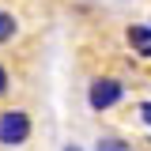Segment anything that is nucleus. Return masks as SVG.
I'll return each instance as SVG.
<instances>
[{"mask_svg": "<svg viewBox=\"0 0 151 151\" xmlns=\"http://www.w3.org/2000/svg\"><path fill=\"white\" fill-rule=\"evenodd\" d=\"M30 113L27 110H4L0 113V147H23L30 140Z\"/></svg>", "mask_w": 151, "mask_h": 151, "instance_id": "nucleus-1", "label": "nucleus"}, {"mask_svg": "<svg viewBox=\"0 0 151 151\" xmlns=\"http://www.w3.org/2000/svg\"><path fill=\"white\" fill-rule=\"evenodd\" d=\"M121 98H125V83H121L117 76H98L91 83V91H87V106H91L94 113H106V110H113Z\"/></svg>", "mask_w": 151, "mask_h": 151, "instance_id": "nucleus-2", "label": "nucleus"}, {"mask_svg": "<svg viewBox=\"0 0 151 151\" xmlns=\"http://www.w3.org/2000/svg\"><path fill=\"white\" fill-rule=\"evenodd\" d=\"M125 38H129L132 53H140V57H147V60H151V27H147V23H132Z\"/></svg>", "mask_w": 151, "mask_h": 151, "instance_id": "nucleus-3", "label": "nucleus"}, {"mask_svg": "<svg viewBox=\"0 0 151 151\" xmlns=\"http://www.w3.org/2000/svg\"><path fill=\"white\" fill-rule=\"evenodd\" d=\"M19 34V19L8 12V8H0V45H12Z\"/></svg>", "mask_w": 151, "mask_h": 151, "instance_id": "nucleus-4", "label": "nucleus"}, {"mask_svg": "<svg viewBox=\"0 0 151 151\" xmlns=\"http://www.w3.org/2000/svg\"><path fill=\"white\" fill-rule=\"evenodd\" d=\"M94 151H132V144L121 140V136H102V140L94 144Z\"/></svg>", "mask_w": 151, "mask_h": 151, "instance_id": "nucleus-5", "label": "nucleus"}, {"mask_svg": "<svg viewBox=\"0 0 151 151\" xmlns=\"http://www.w3.org/2000/svg\"><path fill=\"white\" fill-rule=\"evenodd\" d=\"M8 91H12V72H8V64L0 60V98H4Z\"/></svg>", "mask_w": 151, "mask_h": 151, "instance_id": "nucleus-6", "label": "nucleus"}, {"mask_svg": "<svg viewBox=\"0 0 151 151\" xmlns=\"http://www.w3.org/2000/svg\"><path fill=\"white\" fill-rule=\"evenodd\" d=\"M136 113H140V121L151 129V102H140V106H136Z\"/></svg>", "mask_w": 151, "mask_h": 151, "instance_id": "nucleus-7", "label": "nucleus"}, {"mask_svg": "<svg viewBox=\"0 0 151 151\" xmlns=\"http://www.w3.org/2000/svg\"><path fill=\"white\" fill-rule=\"evenodd\" d=\"M64 151H79V147H64Z\"/></svg>", "mask_w": 151, "mask_h": 151, "instance_id": "nucleus-8", "label": "nucleus"}]
</instances>
